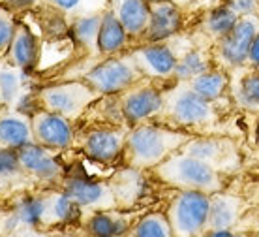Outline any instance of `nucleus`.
<instances>
[{
	"label": "nucleus",
	"mask_w": 259,
	"mask_h": 237,
	"mask_svg": "<svg viewBox=\"0 0 259 237\" xmlns=\"http://www.w3.org/2000/svg\"><path fill=\"white\" fill-rule=\"evenodd\" d=\"M188 140L190 136L184 132L143 122L128 130L124 153L128 154L130 164L137 170L156 167L167 156L181 151Z\"/></svg>",
	"instance_id": "f257e3e1"
},
{
	"label": "nucleus",
	"mask_w": 259,
	"mask_h": 237,
	"mask_svg": "<svg viewBox=\"0 0 259 237\" xmlns=\"http://www.w3.org/2000/svg\"><path fill=\"white\" fill-rule=\"evenodd\" d=\"M154 170L158 179L179 190H201L207 194L222 190L220 170L182 151L167 156Z\"/></svg>",
	"instance_id": "f03ea898"
},
{
	"label": "nucleus",
	"mask_w": 259,
	"mask_h": 237,
	"mask_svg": "<svg viewBox=\"0 0 259 237\" xmlns=\"http://www.w3.org/2000/svg\"><path fill=\"white\" fill-rule=\"evenodd\" d=\"M210 194L181 190L167 209V220L175 237H201L208 230Z\"/></svg>",
	"instance_id": "7ed1b4c3"
},
{
	"label": "nucleus",
	"mask_w": 259,
	"mask_h": 237,
	"mask_svg": "<svg viewBox=\"0 0 259 237\" xmlns=\"http://www.w3.org/2000/svg\"><path fill=\"white\" fill-rule=\"evenodd\" d=\"M145 77L137 68L136 60L130 57H109L92 66L84 74V81L100 96H115L136 87L137 81Z\"/></svg>",
	"instance_id": "20e7f679"
},
{
	"label": "nucleus",
	"mask_w": 259,
	"mask_h": 237,
	"mask_svg": "<svg viewBox=\"0 0 259 237\" xmlns=\"http://www.w3.org/2000/svg\"><path fill=\"white\" fill-rule=\"evenodd\" d=\"M38 96L44 109L73 121L83 115L89 106L96 100L98 94L84 79H81V81H64L44 87Z\"/></svg>",
	"instance_id": "39448f33"
},
{
	"label": "nucleus",
	"mask_w": 259,
	"mask_h": 237,
	"mask_svg": "<svg viewBox=\"0 0 259 237\" xmlns=\"http://www.w3.org/2000/svg\"><path fill=\"white\" fill-rule=\"evenodd\" d=\"M259 34V13L246 15L237 21L233 30L216 40L218 60L227 68H240L248 62V53L253 38Z\"/></svg>",
	"instance_id": "423d86ee"
},
{
	"label": "nucleus",
	"mask_w": 259,
	"mask_h": 237,
	"mask_svg": "<svg viewBox=\"0 0 259 237\" xmlns=\"http://www.w3.org/2000/svg\"><path fill=\"white\" fill-rule=\"evenodd\" d=\"M165 108L173 122L181 126H203L214 119L212 102L199 96L188 83L177 89L169 100L165 98Z\"/></svg>",
	"instance_id": "0eeeda50"
},
{
	"label": "nucleus",
	"mask_w": 259,
	"mask_h": 237,
	"mask_svg": "<svg viewBox=\"0 0 259 237\" xmlns=\"http://www.w3.org/2000/svg\"><path fill=\"white\" fill-rule=\"evenodd\" d=\"M120 108L124 122L130 126H137L162 113L165 109V96L152 85H136L124 92Z\"/></svg>",
	"instance_id": "6e6552de"
},
{
	"label": "nucleus",
	"mask_w": 259,
	"mask_h": 237,
	"mask_svg": "<svg viewBox=\"0 0 259 237\" xmlns=\"http://www.w3.org/2000/svg\"><path fill=\"white\" fill-rule=\"evenodd\" d=\"M30 124H32L34 141L51 151H64L73 143L71 121L59 113L41 109L34 117H30Z\"/></svg>",
	"instance_id": "1a4fd4ad"
},
{
	"label": "nucleus",
	"mask_w": 259,
	"mask_h": 237,
	"mask_svg": "<svg viewBox=\"0 0 259 237\" xmlns=\"http://www.w3.org/2000/svg\"><path fill=\"white\" fill-rule=\"evenodd\" d=\"M64 192L77 201L83 209H115L118 199L113 192V186L102 181H94L89 177H70L64 183Z\"/></svg>",
	"instance_id": "9d476101"
},
{
	"label": "nucleus",
	"mask_w": 259,
	"mask_h": 237,
	"mask_svg": "<svg viewBox=\"0 0 259 237\" xmlns=\"http://www.w3.org/2000/svg\"><path fill=\"white\" fill-rule=\"evenodd\" d=\"M150 6V19L147 32L143 38L147 44H156V42H169L175 38L182 28V6L175 4L173 0H152Z\"/></svg>",
	"instance_id": "9b49d317"
},
{
	"label": "nucleus",
	"mask_w": 259,
	"mask_h": 237,
	"mask_svg": "<svg viewBox=\"0 0 259 237\" xmlns=\"http://www.w3.org/2000/svg\"><path fill=\"white\" fill-rule=\"evenodd\" d=\"M132 58L136 60L143 76L152 79H167L175 74L179 55L167 42H156L139 47L137 51L132 53Z\"/></svg>",
	"instance_id": "f8f14e48"
},
{
	"label": "nucleus",
	"mask_w": 259,
	"mask_h": 237,
	"mask_svg": "<svg viewBox=\"0 0 259 237\" xmlns=\"http://www.w3.org/2000/svg\"><path fill=\"white\" fill-rule=\"evenodd\" d=\"M126 136L128 132L122 128H94L84 136L83 153L100 164L115 162L126 149Z\"/></svg>",
	"instance_id": "ddd939ff"
},
{
	"label": "nucleus",
	"mask_w": 259,
	"mask_h": 237,
	"mask_svg": "<svg viewBox=\"0 0 259 237\" xmlns=\"http://www.w3.org/2000/svg\"><path fill=\"white\" fill-rule=\"evenodd\" d=\"M19 160L23 172L30 173L32 177L39 181L53 183L62 175V166L55 158L51 149L44 147L36 141H30L25 147L19 149Z\"/></svg>",
	"instance_id": "4468645a"
},
{
	"label": "nucleus",
	"mask_w": 259,
	"mask_h": 237,
	"mask_svg": "<svg viewBox=\"0 0 259 237\" xmlns=\"http://www.w3.org/2000/svg\"><path fill=\"white\" fill-rule=\"evenodd\" d=\"M181 151L208 162L216 170H224V167L231 166V162L237 160V151H235L233 143L229 140H222V138H199V140L190 138L182 145Z\"/></svg>",
	"instance_id": "2eb2a0df"
},
{
	"label": "nucleus",
	"mask_w": 259,
	"mask_h": 237,
	"mask_svg": "<svg viewBox=\"0 0 259 237\" xmlns=\"http://www.w3.org/2000/svg\"><path fill=\"white\" fill-rule=\"evenodd\" d=\"M109 10L122 23L130 36H145L150 19L149 0H109Z\"/></svg>",
	"instance_id": "dca6fc26"
},
{
	"label": "nucleus",
	"mask_w": 259,
	"mask_h": 237,
	"mask_svg": "<svg viewBox=\"0 0 259 237\" xmlns=\"http://www.w3.org/2000/svg\"><path fill=\"white\" fill-rule=\"evenodd\" d=\"M39 55H41V47H39V40L36 34L26 28L25 25L17 23V30L12 40V45L8 49V57L17 70L28 72L34 70L39 62Z\"/></svg>",
	"instance_id": "f3484780"
},
{
	"label": "nucleus",
	"mask_w": 259,
	"mask_h": 237,
	"mask_svg": "<svg viewBox=\"0 0 259 237\" xmlns=\"http://www.w3.org/2000/svg\"><path fill=\"white\" fill-rule=\"evenodd\" d=\"M242 211V199L233 194H210L208 228L212 230H233Z\"/></svg>",
	"instance_id": "a211bd4d"
},
{
	"label": "nucleus",
	"mask_w": 259,
	"mask_h": 237,
	"mask_svg": "<svg viewBox=\"0 0 259 237\" xmlns=\"http://www.w3.org/2000/svg\"><path fill=\"white\" fill-rule=\"evenodd\" d=\"M84 228L91 237H126V233L132 230V224L130 218L122 213L113 209H100L92 211Z\"/></svg>",
	"instance_id": "6ab92c4d"
},
{
	"label": "nucleus",
	"mask_w": 259,
	"mask_h": 237,
	"mask_svg": "<svg viewBox=\"0 0 259 237\" xmlns=\"http://www.w3.org/2000/svg\"><path fill=\"white\" fill-rule=\"evenodd\" d=\"M130 34L111 10L102 12V23L98 32V53L113 57L128 45Z\"/></svg>",
	"instance_id": "aec40b11"
},
{
	"label": "nucleus",
	"mask_w": 259,
	"mask_h": 237,
	"mask_svg": "<svg viewBox=\"0 0 259 237\" xmlns=\"http://www.w3.org/2000/svg\"><path fill=\"white\" fill-rule=\"evenodd\" d=\"M34 141L30 119L21 113H4L0 115V145L2 147L17 149L25 147L26 143Z\"/></svg>",
	"instance_id": "412c9836"
},
{
	"label": "nucleus",
	"mask_w": 259,
	"mask_h": 237,
	"mask_svg": "<svg viewBox=\"0 0 259 237\" xmlns=\"http://www.w3.org/2000/svg\"><path fill=\"white\" fill-rule=\"evenodd\" d=\"M102 23V12H91L75 15L70 23V34L81 47L98 53V32Z\"/></svg>",
	"instance_id": "4be33fe9"
},
{
	"label": "nucleus",
	"mask_w": 259,
	"mask_h": 237,
	"mask_svg": "<svg viewBox=\"0 0 259 237\" xmlns=\"http://www.w3.org/2000/svg\"><path fill=\"white\" fill-rule=\"evenodd\" d=\"M188 85L199 96L214 104L226 94L227 87H229V77L224 70L208 68L207 72H203L197 77H194L192 81H188Z\"/></svg>",
	"instance_id": "5701e85b"
},
{
	"label": "nucleus",
	"mask_w": 259,
	"mask_h": 237,
	"mask_svg": "<svg viewBox=\"0 0 259 237\" xmlns=\"http://www.w3.org/2000/svg\"><path fill=\"white\" fill-rule=\"evenodd\" d=\"M47 213H49V205L47 198L41 196H34V194H26L17 201L13 217L17 218L19 224H25L28 228H39L46 222Z\"/></svg>",
	"instance_id": "b1692460"
},
{
	"label": "nucleus",
	"mask_w": 259,
	"mask_h": 237,
	"mask_svg": "<svg viewBox=\"0 0 259 237\" xmlns=\"http://www.w3.org/2000/svg\"><path fill=\"white\" fill-rule=\"evenodd\" d=\"M47 205H49L47 217H51L55 222H60V224H73V222H77L79 218H81V213H83V207L73 198H70L64 190L53 194L51 198H47Z\"/></svg>",
	"instance_id": "393cba45"
},
{
	"label": "nucleus",
	"mask_w": 259,
	"mask_h": 237,
	"mask_svg": "<svg viewBox=\"0 0 259 237\" xmlns=\"http://www.w3.org/2000/svg\"><path fill=\"white\" fill-rule=\"evenodd\" d=\"M208 68L210 66H208V58L205 57V53L199 51V49H188L186 53L179 55L173 77L181 83H188L199 74L207 72Z\"/></svg>",
	"instance_id": "a878e982"
},
{
	"label": "nucleus",
	"mask_w": 259,
	"mask_h": 237,
	"mask_svg": "<svg viewBox=\"0 0 259 237\" xmlns=\"http://www.w3.org/2000/svg\"><path fill=\"white\" fill-rule=\"evenodd\" d=\"M239 19L240 17L231 8L227 6V4H222V6H216L208 12L207 19H205V30L212 38L220 40L233 30V26L237 25Z\"/></svg>",
	"instance_id": "bb28decb"
},
{
	"label": "nucleus",
	"mask_w": 259,
	"mask_h": 237,
	"mask_svg": "<svg viewBox=\"0 0 259 237\" xmlns=\"http://www.w3.org/2000/svg\"><path fill=\"white\" fill-rule=\"evenodd\" d=\"M132 237H175L167 215L149 213L137 220L132 228Z\"/></svg>",
	"instance_id": "cd10ccee"
},
{
	"label": "nucleus",
	"mask_w": 259,
	"mask_h": 237,
	"mask_svg": "<svg viewBox=\"0 0 259 237\" xmlns=\"http://www.w3.org/2000/svg\"><path fill=\"white\" fill-rule=\"evenodd\" d=\"M235 98L240 108L248 111H259V72L252 70L239 79Z\"/></svg>",
	"instance_id": "c85d7f7f"
},
{
	"label": "nucleus",
	"mask_w": 259,
	"mask_h": 237,
	"mask_svg": "<svg viewBox=\"0 0 259 237\" xmlns=\"http://www.w3.org/2000/svg\"><path fill=\"white\" fill-rule=\"evenodd\" d=\"M21 92V76L13 68L0 70V98L4 104H13L19 98Z\"/></svg>",
	"instance_id": "c756f323"
},
{
	"label": "nucleus",
	"mask_w": 259,
	"mask_h": 237,
	"mask_svg": "<svg viewBox=\"0 0 259 237\" xmlns=\"http://www.w3.org/2000/svg\"><path fill=\"white\" fill-rule=\"evenodd\" d=\"M15 30H17L15 13L10 12L8 8L0 6V55H8Z\"/></svg>",
	"instance_id": "7c9ffc66"
},
{
	"label": "nucleus",
	"mask_w": 259,
	"mask_h": 237,
	"mask_svg": "<svg viewBox=\"0 0 259 237\" xmlns=\"http://www.w3.org/2000/svg\"><path fill=\"white\" fill-rule=\"evenodd\" d=\"M66 13H62L60 10L55 8V12L49 17H41V25H44V32L51 38H64L70 34V23L64 17Z\"/></svg>",
	"instance_id": "2f4dec72"
},
{
	"label": "nucleus",
	"mask_w": 259,
	"mask_h": 237,
	"mask_svg": "<svg viewBox=\"0 0 259 237\" xmlns=\"http://www.w3.org/2000/svg\"><path fill=\"white\" fill-rule=\"evenodd\" d=\"M23 172L17 149L2 147L0 145V179H8Z\"/></svg>",
	"instance_id": "473e14b6"
},
{
	"label": "nucleus",
	"mask_w": 259,
	"mask_h": 237,
	"mask_svg": "<svg viewBox=\"0 0 259 237\" xmlns=\"http://www.w3.org/2000/svg\"><path fill=\"white\" fill-rule=\"evenodd\" d=\"M227 6L231 8L239 17L255 15L259 13V0H227Z\"/></svg>",
	"instance_id": "72a5a7b5"
},
{
	"label": "nucleus",
	"mask_w": 259,
	"mask_h": 237,
	"mask_svg": "<svg viewBox=\"0 0 259 237\" xmlns=\"http://www.w3.org/2000/svg\"><path fill=\"white\" fill-rule=\"evenodd\" d=\"M49 2H51L53 8L60 10L62 13H75V15H81V12H84V2H87V0H49Z\"/></svg>",
	"instance_id": "f704fd0d"
},
{
	"label": "nucleus",
	"mask_w": 259,
	"mask_h": 237,
	"mask_svg": "<svg viewBox=\"0 0 259 237\" xmlns=\"http://www.w3.org/2000/svg\"><path fill=\"white\" fill-rule=\"evenodd\" d=\"M38 2L39 0H0V6L8 8V10L13 13H21V12H26V10L34 8Z\"/></svg>",
	"instance_id": "c9c22d12"
},
{
	"label": "nucleus",
	"mask_w": 259,
	"mask_h": 237,
	"mask_svg": "<svg viewBox=\"0 0 259 237\" xmlns=\"http://www.w3.org/2000/svg\"><path fill=\"white\" fill-rule=\"evenodd\" d=\"M248 64L252 66L253 70L259 72V34L253 38L252 45H250V53H248Z\"/></svg>",
	"instance_id": "e433bc0d"
},
{
	"label": "nucleus",
	"mask_w": 259,
	"mask_h": 237,
	"mask_svg": "<svg viewBox=\"0 0 259 237\" xmlns=\"http://www.w3.org/2000/svg\"><path fill=\"white\" fill-rule=\"evenodd\" d=\"M201 237H242V235L233 230H212V228H208Z\"/></svg>",
	"instance_id": "4c0bfd02"
},
{
	"label": "nucleus",
	"mask_w": 259,
	"mask_h": 237,
	"mask_svg": "<svg viewBox=\"0 0 259 237\" xmlns=\"http://www.w3.org/2000/svg\"><path fill=\"white\" fill-rule=\"evenodd\" d=\"M175 4H179V6H186V4H190V2H194V0H173Z\"/></svg>",
	"instance_id": "58836bf2"
},
{
	"label": "nucleus",
	"mask_w": 259,
	"mask_h": 237,
	"mask_svg": "<svg viewBox=\"0 0 259 237\" xmlns=\"http://www.w3.org/2000/svg\"><path fill=\"white\" fill-rule=\"evenodd\" d=\"M255 141H257V145H259V119H257V122H255Z\"/></svg>",
	"instance_id": "ea45409f"
},
{
	"label": "nucleus",
	"mask_w": 259,
	"mask_h": 237,
	"mask_svg": "<svg viewBox=\"0 0 259 237\" xmlns=\"http://www.w3.org/2000/svg\"><path fill=\"white\" fill-rule=\"evenodd\" d=\"M149 2H152V0H149Z\"/></svg>",
	"instance_id": "a19ab883"
},
{
	"label": "nucleus",
	"mask_w": 259,
	"mask_h": 237,
	"mask_svg": "<svg viewBox=\"0 0 259 237\" xmlns=\"http://www.w3.org/2000/svg\"><path fill=\"white\" fill-rule=\"evenodd\" d=\"M130 237H132V235H130Z\"/></svg>",
	"instance_id": "79ce46f5"
},
{
	"label": "nucleus",
	"mask_w": 259,
	"mask_h": 237,
	"mask_svg": "<svg viewBox=\"0 0 259 237\" xmlns=\"http://www.w3.org/2000/svg\"><path fill=\"white\" fill-rule=\"evenodd\" d=\"M257 237H259V235H257Z\"/></svg>",
	"instance_id": "37998d69"
}]
</instances>
